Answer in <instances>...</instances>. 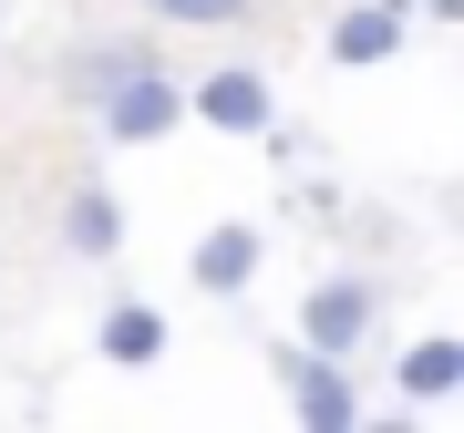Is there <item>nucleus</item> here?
<instances>
[{
  "mask_svg": "<svg viewBox=\"0 0 464 433\" xmlns=\"http://www.w3.org/2000/svg\"><path fill=\"white\" fill-rule=\"evenodd\" d=\"M413 21H464V0H413Z\"/></svg>",
  "mask_w": 464,
  "mask_h": 433,
  "instance_id": "obj_12",
  "label": "nucleus"
},
{
  "mask_svg": "<svg viewBox=\"0 0 464 433\" xmlns=\"http://www.w3.org/2000/svg\"><path fill=\"white\" fill-rule=\"evenodd\" d=\"M83 114L103 124V145H166V134L186 124V83H176L166 63H145V72H124L114 93H93Z\"/></svg>",
  "mask_w": 464,
  "mask_h": 433,
  "instance_id": "obj_3",
  "label": "nucleus"
},
{
  "mask_svg": "<svg viewBox=\"0 0 464 433\" xmlns=\"http://www.w3.org/2000/svg\"><path fill=\"white\" fill-rule=\"evenodd\" d=\"M382 310H392V289H382L372 268H331L320 289H299V341H310V351H341V361H351V351L382 331Z\"/></svg>",
  "mask_w": 464,
  "mask_h": 433,
  "instance_id": "obj_1",
  "label": "nucleus"
},
{
  "mask_svg": "<svg viewBox=\"0 0 464 433\" xmlns=\"http://www.w3.org/2000/svg\"><path fill=\"white\" fill-rule=\"evenodd\" d=\"M258 258H268V237L227 216V227H207V237H197V258H186V279H197L207 300H248V289H258Z\"/></svg>",
  "mask_w": 464,
  "mask_h": 433,
  "instance_id": "obj_6",
  "label": "nucleus"
},
{
  "mask_svg": "<svg viewBox=\"0 0 464 433\" xmlns=\"http://www.w3.org/2000/svg\"><path fill=\"white\" fill-rule=\"evenodd\" d=\"M63 248L93 258V268L124 248V207H114V186H72V197H63Z\"/></svg>",
  "mask_w": 464,
  "mask_h": 433,
  "instance_id": "obj_8",
  "label": "nucleus"
},
{
  "mask_svg": "<svg viewBox=\"0 0 464 433\" xmlns=\"http://www.w3.org/2000/svg\"><path fill=\"white\" fill-rule=\"evenodd\" d=\"M186 114L217 124V134H258L268 124V72L258 63H217L207 83H186Z\"/></svg>",
  "mask_w": 464,
  "mask_h": 433,
  "instance_id": "obj_4",
  "label": "nucleus"
},
{
  "mask_svg": "<svg viewBox=\"0 0 464 433\" xmlns=\"http://www.w3.org/2000/svg\"><path fill=\"white\" fill-rule=\"evenodd\" d=\"M93 351H103V371H155V361H166V310H145V300H103Z\"/></svg>",
  "mask_w": 464,
  "mask_h": 433,
  "instance_id": "obj_7",
  "label": "nucleus"
},
{
  "mask_svg": "<svg viewBox=\"0 0 464 433\" xmlns=\"http://www.w3.org/2000/svg\"><path fill=\"white\" fill-rule=\"evenodd\" d=\"M279 392H289V413L310 423V433H362V423H372V402H362V382H351L341 351L289 341V351H279Z\"/></svg>",
  "mask_w": 464,
  "mask_h": 433,
  "instance_id": "obj_2",
  "label": "nucleus"
},
{
  "mask_svg": "<svg viewBox=\"0 0 464 433\" xmlns=\"http://www.w3.org/2000/svg\"><path fill=\"white\" fill-rule=\"evenodd\" d=\"M392 382H402V402H454V392H464V341H454V331L413 341V351H402V371H392Z\"/></svg>",
  "mask_w": 464,
  "mask_h": 433,
  "instance_id": "obj_10",
  "label": "nucleus"
},
{
  "mask_svg": "<svg viewBox=\"0 0 464 433\" xmlns=\"http://www.w3.org/2000/svg\"><path fill=\"white\" fill-rule=\"evenodd\" d=\"M402 32H413V0H351V11L331 21V63L341 72H372V63H392Z\"/></svg>",
  "mask_w": 464,
  "mask_h": 433,
  "instance_id": "obj_5",
  "label": "nucleus"
},
{
  "mask_svg": "<svg viewBox=\"0 0 464 433\" xmlns=\"http://www.w3.org/2000/svg\"><path fill=\"white\" fill-rule=\"evenodd\" d=\"M145 21H176V32H237L258 0H134Z\"/></svg>",
  "mask_w": 464,
  "mask_h": 433,
  "instance_id": "obj_11",
  "label": "nucleus"
},
{
  "mask_svg": "<svg viewBox=\"0 0 464 433\" xmlns=\"http://www.w3.org/2000/svg\"><path fill=\"white\" fill-rule=\"evenodd\" d=\"M145 63H166V52H155V42H83V52L63 63V103H93V93H114L124 72H145Z\"/></svg>",
  "mask_w": 464,
  "mask_h": 433,
  "instance_id": "obj_9",
  "label": "nucleus"
}]
</instances>
